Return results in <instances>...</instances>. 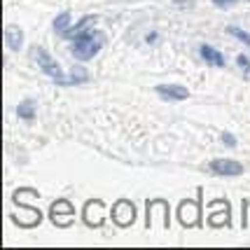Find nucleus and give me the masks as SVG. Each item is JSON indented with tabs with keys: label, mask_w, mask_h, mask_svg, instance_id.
Instances as JSON below:
<instances>
[{
	"label": "nucleus",
	"mask_w": 250,
	"mask_h": 250,
	"mask_svg": "<svg viewBox=\"0 0 250 250\" xmlns=\"http://www.w3.org/2000/svg\"><path fill=\"white\" fill-rule=\"evenodd\" d=\"M103 42H105L103 33L87 28V31H82L75 35V40H73V54H75V59H80V61H89L91 56L98 54V49L103 47Z\"/></svg>",
	"instance_id": "1"
},
{
	"label": "nucleus",
	"mask_w": 250,
	"mask_h": 250,
	"mask_svg": "<svg viewBox=\"0 0 250 250\" xmlns=\"http://www.w3.org/2000/svg\"><path fill=\"white\" fill-rule=\"evenodd\" d=\"M35 59H38V65L42 68V73H47L49 77H54L59 84H73V80H70V77H63L59 63H56L54 59L44 52L42 47H35Z\"/></svg>",
	"instance_id": "2"
},
{
	"label": "nucleus",
	"mask_w": 250,
	"mask_h": 250,
	"mask_svg": "<svg viewBox=\"0 0 250 250\" xmlns=\"http://www.w3.org/2000/svg\"><path fill=\"white\" fill-rule=\"evenodd\" d=\"M52 215V222L54 225H59V227H68L70 222H73V206H70V201H65V199H59V201H54L52 204V210H49Z\"/></svg>",
	"instance_id": "3"
},
{
	"label": "nucleus",
	"mask_w": 250,
	"mask_h": 250,
	"mask_svg": "<svg viewBox=\"0 0 250 250\" xmlns=\"http://www.w3.org/2000/svg\"><path fill=\"white\" fill-rule=\"evenodd\" d=\"M133 218H136V208H133V204L124 201V199L115 204V208H112V220H115L120 227L131 225V222H133Z\"/></svg>",
	"instance_id": "4"
},
{
	"label": "nucleus",
	"mask_w": 250,
	"mask_h": 250,
	"mask_svg": "<svg viewBox=\"0 0 250 250\" xmlns=\"http://www.w3.org/2000/svg\"><path fill=\"white\" fill-rule=\"evenodd\" d=\"M210 171L218 175H227V178H234V175L243 173V166L234 159H213L210 162Z\"/></svg>",
	"instance_id": "5"
},
{
	"label": "nucleus",
	"mask_w": 250,
	"mask_h": 250,
	"mask_svg": "<svg viewBox=\"0 0 250 250\" xmlns=\"http://www.w3.org/2000/svg\"><path fill=\"white\" fill-rule=\"evenodd\" d=\"M84 220H87V225H91V227H98L103 222V204L98 199L89 201L87 206H84Z\"/></svg>",
	"instance_id": "6"
},
{
	"label": "nucleus",
	"mask_w": 250,
	"mask_h": 250,
	"mask_svg": "<svg viewBox=\"0 0 250 250\" xmlns=\"http://www.w3.org/2000/svg\"><path fill=\"white\" fill-rule=\"evenodd\" d=\"M178 215H180V222H183L185 227H192V225H196L199 206H196L194 201H183L180 208H178Z\"/></svg>",
	"instance_id": "7"
},
{
	"label": "nucleus",
	"mask_w": 250,
	"mask_h": 250,
	"mask_svg": "<svg viewBox=\"0 0 250 250\" xmlns=\"http://www.w3.org/2000/svg\"><path fill=\"white\" fill-rule=\"evenodd\" d=\"M157 94H162L166 101H183V98L189 96V91L185 87H180V84H159Z\"/></svg>",
	"instance_id": "8"
},
{
	"label": "nucleus",
	"mask_w": 250,
	"mask_h": 250,
	"mask_svg": "<svg viewBox=\"0 0 250 250\" xmlns=\"http://www.w3.org/2000/svg\"><path fill=\"white\" fill-rule=\"evenodd\" d=\"M201 56H204V61H208L210 65H215V68H222L225 65V56L220 54L215 47H210V44H201Z\"/></svg>",
	"instance_id": "9"
},
{
	"label": "nucleus",
	"mask_w": 250,
	"mask_h": 250,
	"mask_svg": "<svg viewBox=\"0 0 250 250\" xmlns=\"http://www.w3.org/2000/svg\"><path fill=\"white\" fill-rule=\"evenodd\" d=\"M5 42H7L10 49H19L21 42H23L21 28H17V26H7V28H5Z\"/></svg>",
	"instance_id": "10"
},
{
	"label": "nucleus",
	"mask_w": 250,
	"mask_h": 250,
	"mask_svg": "<svg viewBox=\"0 0 250 250\" xmlns=\"http://www.w3.org/2000/svg\"><path fill=\"white\" fill-rule=\"evenodd\" d=\"M17 115L21 117V120H35V103L31 101H23L17 105Z\"/></svg>",
	"instance_id": "11"
},
{
	"label": "nucleus",
	"mask_w": 250,
	"mask_h": 250,
	"mask_svg": "<svg viewBox=\"0 0 250 250\" xmlns=\"http://www.w3.org/2000/svg\"><path fill=\"white\" fill-rule=\"evenodd\" d=\"M68 23H70V12H61V14H59V17L54 19V31L65 33Z\"/></svg>",
	"instance_id": "12"
},
{
	"label": "nucleus",
	"mask_w": 250,
	"mask_h": 250,
	"mask_svg": "<svg viewBox=\"0 0 250 250\" xmlns=\"http://www.w3.org/2000/svg\"><path fill=\"white\" fill-rule=\"evenodd\" d=\"M236 63H239V68L243 70V77L250 82V59L246 54H239L236 56Z\"/></svg>",
	"instance_id": "13"
},
{
	"label": "nucleus",
	"mask_w": 250,
	"mask_h": 250,
	"mask_svg": "<svg viewBox=\"0 0 250 250\" xmlns=\"http://www.w3.org/2000/svg\"><path fill=\"white\" fill-rule=\"evenodd\" d=\"M227 33L229 35H234V38H239L241 42H246L250 47V33H246V31H241V28H236V26H229L227 28Z\"/></svg>",
	"instance_id": "14"
},
{
	"label": "nucleus",
	"mask_w": 250,
	"mask_h": 250,
	"mask_svg": "<svg viewBox=\"0 0 250 250\" xmlns=\"http://www.w3.org/2000/svg\"><path fill=\"white\" fill-rule=\"evenodd\" d=\"M70 80H73V84H75V82H82V80H87V70L75 68V70H73V75H70Z\"/></svg>",
	"instance_id": "15"
},
{
	"label": "nucleus",
	"mask_w": 250,
	"mask_h": 250,
	"mask_svg": "<svg viewBox=\"0 0 250 250\" xmlns=\"http://www.w3.org/2000/svg\"><path fill=\"white\" fill-rule=\"evenodd\" d=\"M222 141H225L227 147H234V145H236V141H234V136H231V133H222Z\"/></svg>",
	"instance_id": "16"
},
{
	"label": "nucleus",
	"mask_w": 250,
	"mask_h": 250,
	"mask_svg": "<svg viewBox=\"0 0 250 250\" xmlns=\"http://www.w3.org/2000/svg\"><path fill=\"white\" fill-rule=\"evenodd\" d=\"M234 2H239V0H213V5H218V7H229Z\"/></svg>",
	"instance_id": "17"
}]
</instances>
